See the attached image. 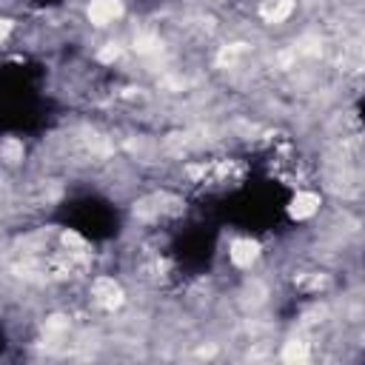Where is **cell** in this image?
Listing matches in <instances>:
<instances>
[{
  "mask_svg": "<svg viewBox=\"0 0 365 365\" xmlns=\"http://www.w3.org/2000/svg\"><path fill=\"white\" fill-rule=\"evenodd\" d=\"M125 17V0H88L86 3V20L91 29H108L123 23Z\"/></svg>",
  "mask_w": 365,
  "mask_h": 365,
  "instance_id": "cell-3",
  "label": "cell"
},
{
  "mask_svg": "<svg viewBox=\"0 0 365 365\" xmlns=\"http://www.w3.org/2000/svg\"><path fill=\"white\" fill-rule=\"evenodd\" d=\"M26 160V143L20 137H0V168L11 171L23 165Z\"/></svg>",
  "mask_w": 365,
  "mask_h": 365,
  "instance_id": "cell-5",
  "label": "cell"
},
{
  "mask_svg": "<svg viewBox=\"0 0 365 365\" xmlns=\"http://www.w3.org/2000/svg\"><path fill=\"white\" fill-rule=\"evenodd\" d=\"M17 34V20L9 14H0V46H6Z\"/></svg>",
  "mask_w": 365,
  "mask_h": 365,
  "instance_id": "cell-6",
  "label": "cell"
},
{
  "mask_svg": "<svg viewBox=\"0 0 365 365\" xmlns=\"http://www.w3.org/2000/svg\"><path fill=\"white\" fill-rule=\"evenodd\" d=\"M225 257H228V265L237 274H245V271H254L262 262L265 245L251 234H237V237H231V242L225 248Z\"/></svg>",
  "mask_w": 365,
  "mask_h": 365,
  "instance_id": "cell-1",
  "label": "cell"
},
{
  "mask_svg": "<svg viewBox=\"0 0 365 365\" xmlns=\"http://www.w3.org/2000/svg\"><path fill=\"white\" fill-rule=\"evenodd\" d=\"M322 205H325V197L314 185H299V188H294V194L285 205V214L294 222H314L322 214Z\"/></svg>",
  "mask_w": 365,
  "mask_h": 365,
  "instance_id": "cell-2",
  "label": "cell"
},
{
  "mask_svg": "<svg viewBox=\"0 0 365 365\" xmlns=\"http://www.w3.org/2000/svg\"><path fill=\"white\" fill-rule=\"evenodd\" d=\"M299 0H257V17L265 26H285L297 14Z\"/></svg>",
  "mask_w": 365,
  "mask_h": 365,
  "instance_id": "cell-4",
  "label": "cell"
}]
</instances>
